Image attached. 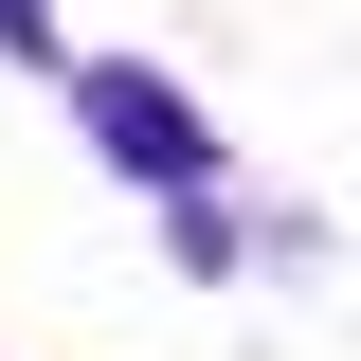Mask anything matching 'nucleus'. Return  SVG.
I'll list each match as a JSON object with an SVG mask.
<instances>
[{
	"label": "nucleus",
	"mask_w": 361,
	"mask_h": 361,
	"mask_svg": "<svg viewBox=\"0 0 361 361\" xmlns=\"http://www.w3.org/2000/svg\"><path fill=\"white\" fill-rule=\"evenodd\" d=\"M73 90H90V127L127 145L145 180H199V127H180V109H163V90H145V73H73Z\"/></svg>",
	"instance_id": "f257e3e1"
}]
</instances>
